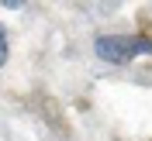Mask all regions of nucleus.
I'll list each match as a JSON object with an SVG mask.
<instances>
[{
	"label": "nucleus",
	"instance_id": "nucleus-1",
	"mask_svg": "<svg viewBox=\"0 0 152 141\" xmlns=\"http://www.w3.org/2000/svg\"><path fill=\"white\" fill-rule=\"evenodd\" d=\"M94 48L104 62H128L138 52H152V41H145V38H124V35H100Z\"/></svg>",
	"mask_w": 152,
	"mask_h": 141
},
{
	"label": "nucleus",
	"instance_id": "nucleus-2",
	"mask_svg": "<svg viewBox=\"0 0 152 141\" xmlns=\"http://www.w3.org/2000/svg\"><path fill=\"white\" fill-rule=\"evenodd\" d=\"M4 59H7V28L0 24V66H4Z\"/></svg>",
	"mask_w": 152,
	"mask_h": 141
}]
</instances>
